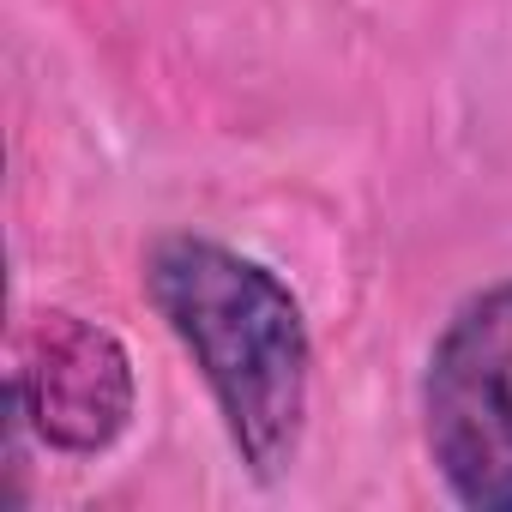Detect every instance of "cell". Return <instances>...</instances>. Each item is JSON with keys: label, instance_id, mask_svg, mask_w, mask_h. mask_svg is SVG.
Returning <instances> with one entry per match:
<instances>
[{"label": "cell", "instance_id": "obj_1", "mask_svg": "<svg viewBox=\"0 0 512 512\" xmlns=\"http://www.w3.org/2000/svg\"><path fill=\"white\" fill-rule=\"evenodd\" d=\"M145 284L169 332L193 350L235 452L253 476H278L308 416V326L296 296L266 266L199 235H169Z\"/></svg>", "mask_w": 512, "mask_h": 512}, {"label": "cell", "instance_id": "obj_2", "mask_svg": "<svg viewBox=\"0 0 512 512\" xmlns=\"http://www.w3.org/2000/svg\"><path fill=\"white\" fill-rule=\"evenodd\" d=\"M422 434L452 500L476 512H512V284L470 296L422 386Z\"/></svg>", "mask_w": 512, "mask_h": 512}, {"label": "cell", "instance_id": "obj_3", "mask_svg": "<svg viewBox=\"0 0 512 512\" xmlns=\"http://www.w3.org/2000/svg\"><path fill=\"white\" fill-rule=\"evenodd\" d=\"M7 392L61 452H103L133 416L127 350L79 314H43L19 338V368Z\"/></svg>", "mask_w": 512, "mask_h": 512}]
</instances>
